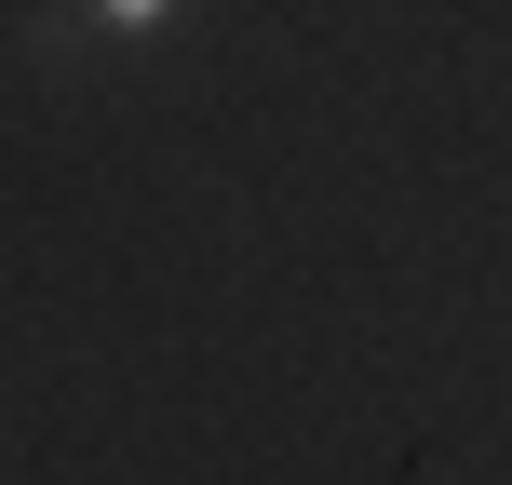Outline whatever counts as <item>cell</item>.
Returning a JSON list of instances; mask_svg holds the SVG:
<instances>
[{"label":"cell","mask_w":512,"mask_h":485,"mask_svg":"<svg viewBox=\"0 0 512 485\" xmlns=\"http://www.w3.org/2000/svg\"><path fill=\"white\" fill-rule=\"evenodd\" d=\"M81 14H95V27H122V41H149V27L176 14V0H81Z\"/></svg>","instance_id":"obj_1"}]
</instances>
